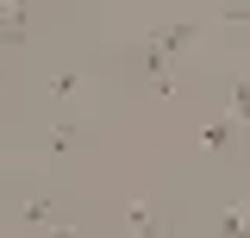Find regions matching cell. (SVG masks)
<instances>
[{
    "mask_svg": "<svg viewBox=\"0 0 250 238\" xmlns=\"http://www.w3.org/2000/svg\"><path fill=\"white\" fill-rule=\"evenodd\" d=\"M25 226H62V219H57L50 201H31V207H25Z\"/></svg>",
    "mask_w": 250,
    "mask_h": 238,
    "instance_id": "1",
    "label": "cell"
}]
</instances>
